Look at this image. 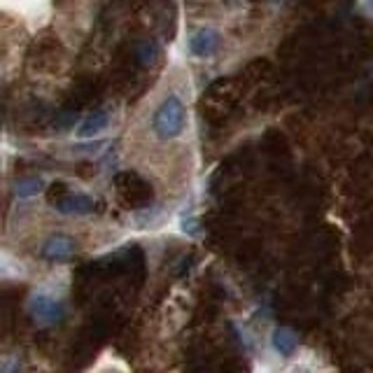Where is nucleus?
<instances>
[{
  "label": "nucleus",
  "mask_w": 373,
  "mask_h": 373,
  "mask_svg": "<svg viewBox=\"0 0 373 373\" xmlns=\"http://www.w3.org/2000/svg\"><path fill=\"white\" fill-rule=\"evenodd\" d=\"M187 120V110L177 96H168L161 105L157 108L152 117V128L157 133V138L161 140H173L182 133Z\"/></svg>",
  "instance_id": "1"
},
{
  "label": "nucleus",
  "mask_w": 373,
  "mask_h": 373,
  "mask_svg": "<svg viewBox=\"0 0 373 373\" xmlns=\"http://www.w3.org/2000/svg\"><path fill=\"white\" fill-rule=\"evenodd\" d=\"M115 192L122 205L126 208H147L154 199V189L133 170H124L115 177Z\"/></svg>",
  "instance_id": "2"
},
{
  "label": "nucleus",
  "mask_w": 373,
  "mask_h": 373,
  "mask_svg": "<svg viewBox=\"0 0 373 373\" xmlns=\"http://www.w3.org/2000/svg\"><path fill=\"white\" fill-rule=\"evenodd\" d=\"M28 310H31V315L38 319L40 324H45V327H54V324L61 322L63 315H66V308H63L61 301L47 292L31 294V299H28Z\"/></svg>",
  "instance_id": "3"
},
{
  "label": "nucleus",
  "mask_w": 373,
  "mask_h": 373,
  "mask_svg": "<svg viewBox=\"0 0 373 373\" xmlns=\"http://www.w3.org/2000/svg\"><path fill=\"white\" fill-rule=\"evenodd\" d=\"M43 259L47 262H68L70 257H75L77 254V242L73 238H68V236H52V238H47L43 242Z\"/></svg>",
  "instance_id": "4"
},
{
  "label": "nucleus",
  "mask_w": 373,
  "mask_h": 373,
  "mask_svg": "<svg viewBox=\"0 0 373 373\" xmlns=\"http://www.w3.org/2000/svg\"><path fill=\"white\" fill-rule=\"evenodd\" d=\"M217 47H220V33H217L215 28L203 26L189 38V52L196 58L212 56L217 52Z\"/></svg>",
  "instance_id": "5"
},
{
  "label": "nucleus",
  "mask_w": 373,
  "mask_h": 373,
  "mask_svg": "<svg viewBox=\"0 0 373 373\" xmlns=\"http://www.w3.org/2000/svg\"><path fill=\"white\" fill-rule=\"evenodd\" d=\"M54 208L61 212V215H91V212L96 210V201L89 196V194L68 192Z\"/></svg>",
  "instance_id": "6"
},
{
  "label": "nucleus",
  "mask_w": 373,
  "mask_h": 373,
  "mask_svg": "<svg viewBox=\"0 0 373 373\" xmlns=\"http://www.w3.org/2000/svg\"><path fill=\"white\" fill-rule=\"evenodd\" d=\"M108 124H110V112L108 110H93L91 115H87V120L80 122V126H77V135H80L82 140L96 138L100 131H105Z\"/></svg>",
  "instance_id": "7"
},
{
  "label": "nucleus",
  "mask_w": 373,
  "mask_h": 373,
  "mask_svg": "<svg viewBox=\"0 0 373 373\" xmlns=\"http://www.w3.org/2000/svg\"><path fill=\"white\" fill-rule=\"evenodd\" d=\"M271 343H273V350L278 354H282V357H292L294 350H297V346H299V336L294 334L292 329L280 327V329L273 331V339H271Z\"/></svg>",
  "instance_id": "8"
},
{
  "label": "nucleus",
  "mask_w": 373,
  "mask_h": 373,
  "mask_svg": "<svg viewBox=\"0 0 373 373\" xmlns=\"http://www.w3.org/2000/svg\"><path fill=\"white\" fill-rule=\"evenodd\" d=\"M133 56H135V61H138V66L150 68L159 58V45L154 43V40H140L133 49Z\"/></svg>",
  "instance_id": "9"
},
{
  "label": "nucleus",
  "mask_w": 373,
  "mask_h": 373,
  "mask_svg": "<svg viewBox=\"0 0 373 373\" xmlns=\"http://www.w3.org/2000/svg\"><path fill=\"white\" fill-rule=\"evenodd\" d=\"M43 189H45V180L38 175H33V177H23V180L16 182L14 194L19 199H33V196H38V194H43Z\"/></svg>",
  "instance_id": "10"
},
{
  "label": "nucleus",
  "mask_w": 373,
  "mask_h": 373,
  "mask_svg": "<svg viewBox=\"0 0 373 373\" xmlns=\"http://www.w3.org/2000/svg\"><path fill=\"white\" fill-rule=\"evenodd\" d=\"M68 192H70L68 185H63V182H52L49 189H47V201H49V205H56Z\"/></svg>",
  "instance_id": "11"
},
{
  "label": "nucleus",
  "mask_w": 373,
  "mask_h": 373,
  "mask_svg": "<svg viewBox=\"0 0 373 373\" xmlns=\"http://www.w3.org/2000/svg\"><path fill=\"white\" fill-rule=\"evenodd\" d=\"M77 124V110H61L56 117V128H61V131H68V128H73Z\"/></svg>",
  "instance_id": "12"
}]
</instances>
